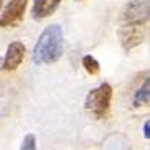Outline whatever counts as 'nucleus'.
Wrapping results in <instances>:
<instances>
[{
    "instance_id": "4",
    "label": "nucleus",
    "mask_w": 150,
    "mask_h": 150,
    "mask_svg": "<svg viewBox=\"0 0 150 150\" xmlns=\"http://www.w3.org/2000/svg\"><path fill=\"white\" fill-rule=\"evenodd\" d=\"M28 0H10L0 15V27H17L22 22Z\"/></svg>"
},
{
    "instance_id": "1",
    "label": "nucleus",
    "mask_w": 150,
    "mask_h": 150,
    "mask_svg": "<svg viewBox=\"0 0 150 150\" xmlns=\"http://www.w3.org/2000/svg\"><path fill=\"white\" fill-rule=\"evenodd\" d=\"M63 30L58 25H50L43 30L36 41L31 59L35 64H51L58 61L63 54Z\"/></svg>"
},
{
    "instance_id": "2",
    "label": "nucleus",
    "mask_w": 150,
    "mask_h": 150,
    "mask_svg": "<svg viewBox=\"0 0 150 150\" xmlns=\"http://www.w3.org/2000/svg\"><path fill=\"white\" fill-rule=\"evenodd\" d=\"M110 101H112V88L110 84L102 83L96 89L89 91L84 106L96 119H104L110 109Z\"/></svg>"
},
{
    "instance_id": "10",
    "label": "nucleus",
    "mask_w": 150,
    "mask_h": 150,
    "mask_svg": "<svg viewBox=\"0 0 150 150\" xmlns=\"http://www.w3.org/2000/svg\"><path fill=\"white\" fill-rule=\"evenodd\" d=\"M20 150H36V139H35L33 134H27V135H25Z\"/></svg>"
},
{
    "instance_id": "6",
    "label": "nucleus",
    "mask_w": 150,
    "mask_h": 150,
    "mask_svg": "<svg viewBox=\"0 0 150 150\" xmlns=\"http://www.w3.org/2000/svg\"><path fill=\"white\" fill-rule=\"evenodd\" d=\"M23 58H25V45L20 41H13L8 45L7 54H5L4 61H2V69L5 71H13L22 64Z\"/></svg>"
},
{
    "instance_id": "13",
    "label": "nucleus",
    "mask_w": 150,
    "mask_h": 150,
    "mask_svg": "<svg viewBox=\"0 0 150 150\" xmlns=\"http://www.w3.org/2000/svg\"><path fill=\"white\" fill-rule=\"evenodd\" d=\"M0 7H2V0H0Z\"/></svg>"
},
{
    "instance_id": "9",
    "label": "nucleus",
    "mask_w": 150,
    "mask_h": 150,
    "mask_svg": "<svg viewBox=\"0 0 150 150\" xmlns=\"http://www.w3.org/2000/svg\"><path fill=\"white\" fill-rule=\"evenodd\" d=\"M83 66H84V69L88 71L91 76L99 74V71H101L99 61H97L94 56H91V54H88V56H84V58H83Z\"/></svg>"
},
{
    "instance_id": "3",
    "label": "nucleus",
    "mask_w": 150,
    "mask_h": 150,
    "mask_svg": "<svg viewBox=\"0 0 150 150\" xmlns=\"http://www.w3.org/2000/svg\"><path fill=\"white\" fill-rule=\"evenodd\" d=\"M124 25L145 27L149 22V0H130L122 12Z\"/></svg>"
},
{
    "instance_id": "8",
    "label": "nucleus",
    "mask_w": 150,
    "mask_h": 150,
    "mask_svg": "<svg viewBox=\"0 0 150 150\" xmlns=\"http://www.w3.org/2000/svg\"><path fill=\"white\" fill-rule=\"evenodd\" d=\"M149 86H150L149 79H145V83L142 84L140 88H139V91L135 93V96H134V104L137 107H142V106H147L149 104V97H150Z\"/></svg>"
},
{
    "instance_id": "5",
    "label": "nucleus",
    "mask_w": 150,
    "mask_h": 150,
    "mask_svg": "<svg viewBox=\"0 0 150 150\" xmlns=\"http://www.w3.org/2000/svg\"><path fill=\"white\" fill-rule=\"evenodd\" d=\"M120 43L125 50H132L137 45H140L145 38V27L139 25H122L119 28Z\"/></svg>"
},
{
    "instance_id": "11",
    "label": "nucleus",
    "mask_w": 150,
    "mask_h": 150,
    "mask_svg": "<svg viewBox=\"0 0 150 150\" xmlns=\"http://www.w3.org/2000/svg\"><path fill=\"white\" fill-rule=\"evenodd\" d=\"M149 130H150V122L147 120L145 125H144V135H145V139H149V137H150V132H149Z\"/></svg>"
},
{
    "instance_id": "12",
    "label": "nucleus",
    "mask_w": 150,
    "mask_h": 150,
    "mask_svg": "<svg viewBox=\"0 0 150 150\" xmlns=\"http://www.w3.org/2000/svg\"><path fill=\"white\" fill-rule=\"evenodd\" d=\"M0 64H2V58H0Z\"/></svg>"
},
{
    "instance_id": "7",
    "label": "nucleus",
    "mask_w": 150,
    "mask_h": 150,
    "mask_svg": "<svg viewBox=\"0 0 150 150\" xmlns=\"http://www.w3.org/2000/svg\"><path fill=\"white\" fill-rule=\"evenodd\" d=\"M59 4H61V0H35L31 15L35 20H43V18L53 15Z\"/></svg>"
}]
</instances>
